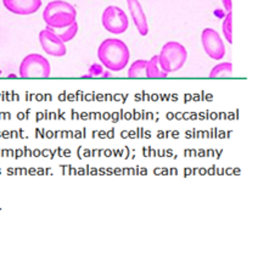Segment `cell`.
Here are the masks:
<instances>
[{"mask_svg":"<svg viewBox=\"0 0 258 257\" xmlns=\"http://www.w3.org/2000/svg\"><path fill=\"white\" fill-rule=\"evenodd\" d=\"M0 75H2V71H0Z\"/></svg>","mask_w":258,"mask_h":257,"instance_id":"obj_16","label":"cell"},{"mask_svg":"<svg viewBox=\"0 0 258 257\" xmlns=\"http://www.w3.org/2000/svg\"><path fill=\"white\" fill-rule=\"evenodd\" d=\"M127 4H128L129 13H131L132 20H133L138 32H139L143 37L148 36L149 34L148 20H146L145 13H144L142 4L139 3V0H127Z\"/></svg>","mask_w":258,"mask_h":257,"instance_id":"obj_9","label":"cell"},{"mask_svg":"<svg viewBox=\"0 0 258 257\" xmlns=\"http://www.w3.org/2000/svg\"><path fill=\"white\" fill-rule=\"evenodd\" d=\"M39 42L43 50L48 55H50V56L61 57L66 55V45H64V43L60 39V37L50 27L39 32Z\"/></svg>","mask_w":258,"mask_h":257,"instance_id":"obj_7","label":"cell"},{"mask_svg":"<svg viewBox=\"0 0 258 257\" xmlns=\"http://www.w3.org/2000/svg\"><path fill=\"white\" fill-rule=\"evenodd\" d=\"M168 74L162 70L158 60V55L152 56L150 60H148L146 65V77L148 78H166Z\"/></svg>","mask_w":258,"mask_h":257,"instance_id":"obj_10","label":"cell"},{"mask_svg":"<svg viewBox=\"0 0 258 257\" xmlns=\"http://www.w3.org/2000/svg\"><path fill=\"white\" fill-rule=\"evenodd\" d=\"M101 23L107 32L112 34H122L128 30L129 20L127 14L118 7H107L102 13Z\"/></svg>","mask_w":258,"mask_h":257,"instance_id":"obj_5","label":"cell"},{"mask_svg":"<svg viewBox=\"0 0 258 257\" xmlns=\"http://www.w3.org/2000/svg\"><path fill=\"white\" fill-rule=\"evenodd\" d=\"M201 43L204 50L211 59L221 60L225 55V46L219 33L212 28H205L201 33Z\"/></svg>","mask_w":258,"mask_h":257,"instance_id":"obj_6","label":"cell"},{"mask_svg":"<svg viewBox=\"0 0 258 257\" xmlns=\"http://www.w3.org/2000/svg\"><path fill=\"white\" fill-rule=\"evenodd\" d=\"M3 4L16 15H32L42 8V0H3Z\"/></svg>","mask_w":258,"mask_h":257,"instance_id":"obj_8","label":"cell"},{"mask_svg":"<svg viewBox=\"0 0 258 257\" xmlns=\"http://www.w3.org/2000/svg\"><path fill=\"white\" fill-rule=\"evenodd\" d=\"M98 59L108 71L119 72L128 65L131 51L123 40L107 38L99 45Z\"/></svg>","mask_w":258,"mask_h":257,"instance_id":"obj_1","label":"cell"},{"mask_svg":"<svg viewBox=\"0 0 258 257\" xmlns=\"http://www.w3.org/2000/svg\"><path fill=\"white\" fill-rule=\"evenodd\" d=\"M146 65H148V60H137L132 63V66L128 70V77L138 78V77H146Z\"/></svg>","mask_w":258,"mask_h":257,"instance_id":"obj_11","label":"cell"},{"mask_svg":"<svg viewBox=\"0 0 258 257\" xmlns=\"http://www.w3.org/2000/svg\"><path fill=\"white\" fill-rule=\"evenodd\" d=\"M77 33H78V23L75 22L73 25L70 26V27H67L63 32H61L60 34H57V36L60 37V39L62 40L63 43H67L77 36Z\"/></svg>","mask_w":258,"mask_h":257,"instance_id":"obj_14","label":"cell"},{"mask_svg":"<svg viewBox=\"0 0 258 257\" xmlns=\"http://www.w3.org/2000/svg\"><path fill=\"white\" fill-rule=\"evenodd\" d=\"M233 75V63L231 62H222L216 65L210 72L211 78L216 77H230Z\"/></svg>","mask_w":258,"mask_h":257,"instance_id":"obj_12","label":"cell"},{"mask_svg":"<svg viewBox=\"0 0 258 257\" xmlns=\"http://www.w3.org/2000/svg\"><path fill=\"white\" fill-rule=\"evenodd\" d=\"M223 34L229 44H233V14L229 13L223 21Z\"/></svg>","mask_w":258,"mask_h":257,"instance_id":"obj_13","label":"cell"},{"mask_svg":"<svg viewBox=\"0 0 258 257\" xmlns=\"http://www.w3.org/2000/svg\"><path fill=\"white\" fill-rule=\"evenodd\" d=\"M187 51L185 46L178 42H168L161 49L158 60L162 70L167 74L179 71L186 62Z\"/></svg>","mask_w":258,"mask_h":257,"instance_id":"obj_3","label":"cell"},{"mask_svg":"<svg viewBox=\"0 0 258 257\" xmlns=\"http://www.w3.org/2000/svg\"><path fill=\"white\" fill-rule=\"evenodd\" d=\"M43 19L48 27L52 30H62L76 22L77 10L70 3L63 0H54L44 9Z\"/></svg>","mask_w":258,"mask_h":257,"instance_id":"obj_2","label":"cell"},{"mask_svg":"<svg viewBox=\"0 0 258 257\" xmlns=\"http://www.w3.org/2000/svg\"><path fill=\"white\" fill-rule=\"evenodd\" d=\"M50 74V62L40 54H29L20 63V77L22 78H46Z\"/></svg>","mask_w":258,"mask_h":257,"instance_id":"obj_4","label":"cell"},{"mask_svg":"<svg viewBox=\"0 0 258 257\" xmlns=\"http://www.w3.org/2000/svg\"><path fill=\"white\" fill-rule=\"evenodd\" d=\"M222 3L225 11H227V14L231 13V9H233V3H231V0H222Z\"/></svg>","mask_w":258,"mask_h":257,"instance_id":"obj_15","label":"cell"}]
</instances>
